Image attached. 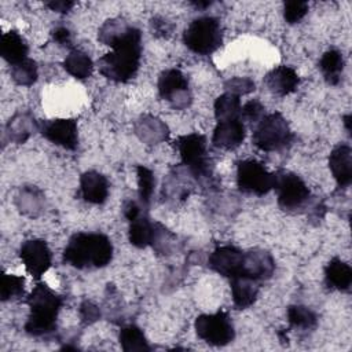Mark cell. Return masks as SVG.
<instances>
[{"mask_svg": "<svg viewBox=\"0 0 352 352\" xmlns=\"http://www.w3.org/2000/svg\"><path fill=\"white\" fill-rule=\"evenodd\" d=\"M113 51L99 58V72L116 82H126L135 77L142 58V33L131 26L128 32L111 45Z\"/></svg>", "mask_w": 352, "mask_h": 352, "instance_id": "6da1fadb", "label": "cell"}, {"mask_svg": "<svg viewBox=\"0 0 352 352\" xmlns=\"http://www.w3.org/2000/svg\"><path fill=\"white\" fill-rule=\"evenodd\" d=\"M111 258L113 243L100 232H77L63 249V261L78 270L103 268Z\"/></svg>", "mask_w": 352, "mask_h": 352, "instance_id": "7a4b0ae2", "label": "cell"}, {"mask_svg": "<svg viewBox=\"0 0 352 352\" xmlns=\"http://www.w3.org/2000/svg\"><path fill=\"white\" fill-rule=\"evenodd\" d=\"M30 308L25 330L33 337H44L56 329L58 314L63 305V298L45 283H37L28 297Z\"/></svg>", "mask_w": 352, "mask_h": 352, "instance_id": "3957f363", "label": "cell"}, {"mask_svg": "<svg viewBox=\"0 0 352 352\" xmlns=\"http://www.w3.org/2000/svg\"><path fill=\"white\" fill-rule=\"evenodd\" d=\"M183 43L190 51L198 55L213 54L223 43L219 19L210 15L195 18L186 28L183 33Z\"/></svg>", "mask_w": 352, "mask_h": 352, "instance_id": "277c9868", "label": "cell"}, {"mask_svg": "<svg viewBox=\"0 0 352 352\" xmlns=\"http://www.w3.org/2000/svg\"><path fill=\"white\" fill-rule=\"evenodd\" d=\"M294 135L287 120L278 111L264 114L253 131V144L263 151H279L287 147Z\"/></svg>", "mask_w": 352, "mask_h": 352, "instance_id": "5b68a950", "label": "cell"}, {"mask_svg": "<svg viewBox=\"0 0 352 352\" xmlns=\"http://www.w3.org/2000/svg\"><path fill=\"white\" fill-rule=\"evenodd\" d=\"M197 336L209 345L224 346L235 338L234 323L226 311L202 314L194 322Z\"/></svg>", "mask_w": 352, "mask_h": 352, "instance_id": "8992f818", "label": "cell"}, {"mask_svg": "<svg viewBox=\"0 0 352 352\" xmlns=\"http://www.w3.org/2000/svg\"><path fill=\"white\" fill-rule=\"evenodd\" d=\"M176 147L183 164L197 177H206L210 173L206 138L198 132L179 136Z\"/></svg>", "mask_w": 352, "mask_h": 352, "instance_id": "52a82bcc", "label": "cell"}, {"mask_svg": "<svg viewBox=\"0 0 352 352\" xmlns=\"http://www.w3.org/2000/svg\"><path fill=\"white\" fill-rule=\"evenodd\" d=\"M236 184L242 192L261 197L275 187V173L256 160H242L236 164Z\"/></svg>", "mask_w": 352, "mask_h": 352, "instance_id": "ba28073f", "label": "cell"}, {"mask_svg": "<svg viewBox=\"0 0 352 352\" xmlns=\"http://www.w3.org/2000/svg\"><path fill=\"white\" fill-rule=\"evenodd\" d=\"M274 188L278 194V205L283 210H297L302 208L311 197L305 182L298 175L289 170H278L275 173Z\"/></svg>", "mask_w": 352, "mask_h": 352, "instance_id": "9c48e42d", "label": "cell"}, {"mask_svg": "<svg viewBox=\"0 0 352 352\" xmlns=\"http://www.w3.org/2000/svg\"><path fill=\"white\" fill-rule=\"evenodd\" d=\"M158 94L176 110H183L188 107L192 100L188 80L177 69H168L160 74Z\"/></svg>", "mask_w": 352, "mask_h": 352, "instance_id": "30bf717a", "label": "cell"}, {"mask_svg": "<svg viewBox=\"0 0 352 352\" xmlns=\"http://www.w3.org/2000/svg\"><path fill=\"white\" fill-rule=\"evenodd\" d=\"M37 126L40 133L51 143L66 150H76L78 144V128L74 118L43 120Z\"/></svg>", "mask_w": 352, "mask_h": 352, "instance_id": "8fae6325", "label": "cell"}, {"mask_svg": "<svg viewBox=\"0 0 352 352\" xmlns=\"http://www.w3.org/2000/svg\"><path fill=\"white\" fill-rule=\"evenodd\" d=\"M19 257L26 271L34 278L40 279L51 267L52 253L43 239H28L19 248Z\"/></svg>", "mask_w": 352, "mask_h": 352, "instance_id": "7c38bea8", "label": "cell"}, {"mask_svg": "<svg viewBox=\"0 0 352 352\" xmlns=\"http://www.w3.org/2000/svg\"><path fill=\"white\" fill-rule=\"evenodd\" d=\"M243 258H245L243 250L231 245H223V246H217L210 253L208 265L212 271L217 272L219 275L231 279L242 274Z\"/></svg>", "mask_w": 352, "mask_h": 352, "instance_id": "4fadbf2b", "label": "cell"}, {"mask_svg": "<svg viewBox=\"0 0 352 352\" xmlns=\"http://www.w3.org/2000/svg\"><path fill=\"white\" fill-rule=\"evenodd\" d=\"M245 136V125L241 118L217 121L213 131L212 143L214 147L221 150H234L242 144Z\"/></svg>", "mask_w": 352, "mask_h": 352, "instance_id": "5bb4252c", "label": "cell"}, {"mask_svg": "<svg viewBox=\"0 0 352 352\" xmlns=\"http://www.w3.org/2000/svg\"><path fill=\"white\" fill-rule=\"evenodd\" d=\"M275 271V261L272 256L263 249H252L245 252L242 274L257 282L270 279Z\"/></svg>", "mask_w": 352, "mask_h": 352, "instance_id": "9a60e30c", "label": "cell"}, {"mask_svg": "<svg viewBox=\"0 0 352 352\" xmlns=\"http://www.w3.org/2000/svg\"><path fill=\"white\" fill-rule=\"evenodd\" d=\"M268 91L276 96H286L294 92L300 84V77L292 66L279 65L264 76Z\"/></svg>", "mask_w": 352, "mask_h": 352, "instance_id": "2e32d148", "label": "cell"}, {"mask_svg": "<svg viewBox=\"0 0 352 352\" xmlns=\"http://www.w3.org/2000/svg\"><path fill=\"white\" fill-rule=\"evenodd\" d=\"M78 195L89 204L100 205L109 197V180L96 170H87L80 176Z\"/></svg>", "mask_w": 352, "mask_h": 352, "instance_id": "e0dca14e", "label": "cell"}, {"mask_svg": "<svg viewBox=\"0 0 352 352\" xmlns=\"http://www.w3.org/2000/svg\"><path fill=\"white\" fill-rule=\"evenodd\" d=\"M329 168L337 186L345 188L352 182V148L346 143L336 146L329 157Z\"/></svg>", "mask_w": 352, "mask_h": 352, "instance_id": "ac0fdd59", "label": "cell"}, {"mask_svg": "<svg viewBox=\"0 0 352 352\" xmlns=\"http://www.w3.org/2000/svg\"><path fill=\"white\" fill-rule=\"evenodd\" d=\"M230 283H231L232 302L235 308L246 309L254 304L258 294L260 282L245 275H238L235 278H231Z\"/></svg>", "mask_w": 352, "mask_h": 352, "instance_id": "d6986e66", "label": "cell"}, {"mask_svg": "<svg viewBox=\"0 0 352 352\" xmlns=\"http://www.w3.org/2000/svg\"><path fill=\"white\" fill-rule=\"evenodd\" d=\"M324 282L330 289L349 292L352 285V268L344 260L334 257L324 267Z\"/></svg>", "mask_w": 352, "mask_h": 352, "instance_id": "ffe728a7", "label": "cell"}, {"mask_svg": "<svg viewBox=\"0 0 352 352\" xmlns=\"http://www.w3.org/2000/svg\"><path fill=\"white\" fill-rule=\"evenodd\" d=\"M29 47L25 38L15 30L4 33L0 38V55L11 66L28 59Z\"/></svg>", "mask_w": 352, "mask_h": 352, "instance_id": "44dd1931", "label": "cell"}, {"mask_svg": "<svg viewBox=\"0 0 352 352\" xmlns=\"http://www.w3.org/2000/svg\"><path fill=\"white\" fill-rule=\"evenodd\" d=\"M157 228H158V223L150 221V219L146 214H140L139 217L131 220L129 231H128V238L131 245L139 249L153 245L155 239Z\"/></svg>", "mask_w": 352, "mask_h": 352, "instance_id": "7402d4cb", "label": "cell"}, {"mask_svg": "<svg viewBox=\"0 0 352 352\" xmlns=\"http://www.w3.org/2000/svg\"><path fill=\"white\" fill-rule=\"evenodd\" d=\"M344 56L341 51L336 48H331L322 55L319 60V69L329 85L340 84L344 72Z\"/></svg>", "mask_w": 352, "mask_h": 352, "instance_id": "603a6c76", "label": "cell"}, {"mask_svg": "<svg viewBox=\"0 0 352 352\" xmlns=\"http://www.w3.org/2000/svg\"><path fill=\"white\" fill-rule=\"evenodd\" d=\"M63 69L77 80H85L92 74L94 63L88 54L81 50H72L63 59Z\"/></svg>", "mask_w": 352, "mask_h": 352, "instance_id": "cb8c5ba5", "label": "cell"}, {"mask_svg": "<svg viewBox=\"0 0 352 352\" xmlns=\"http://www.w3.org/2000/svg\"><path fill=\"white\" fill-rule=\"evenodd\" d=\"M241 107L239 96L226 92L214 100V117L217 121L241 118Z\"/></svg>", "mask_w": 352, "mask_h": 352, "instance_id": "d4e9b609", "label": "cell"}, {"mask_svg": "<svg viewBox=\"0 0 352 352\" xmlns=\"http://www.w3.org/2000/svg\"><path fill=\"white\" fill-rule=\"evenodd\" d=\"M120 345L125 352H132V351H150V345L143 334V331L135 326V324H128L120 330L118 334Z\"/></svg>", "mask_w": 352, "mask_h": 352, "instance_id": "484cf974", "label": "cell"}, {"mask_svg": "<svg viewBox=\"0 0 352 352\" xmlns=\"http://www.w3.org/2000/svg\"><path fill=\"white\" fill-rule=\"evenodd\" d=\"M287 322L293 329L312 330L318 324L316 314L304 305H290L286 311Z\"/></svg>", "mask_w": 352, "mask_h": 352, "instance_id": "4316f807", "label": "cell"}, {"mask_svg": "<svg viewBox=\"0 0 352 352\" xmlns=\"http://www.w3.org/2000/svg\"><path fill=\"white\" fill-rule=\"evenodd\" d=\"M132 25H129L128 22H125L121 18H113L106 21L102 28L99 29V34L98 38L99 41H102L104 45L111 47L117 40H120L131 28Z\"/></svg>", "mask_w": 352, "mask_h": 352, "instance_id": "83f0119b", "label": "cell"}, {"mask_svg": "<svg viewBox=\"0 0 352 352\" xmlns=\"http://www.w3.org/2000/svg\"><path fill=\"white\" fill-rule=\"evenodd\" d=\"M136 176H138V194H139L140 204L143 206H148L153 192H154V186H155L154 173L147 166L138 165Z\"/></svg>", "mask_w": 352, "mask_h": 352, "instance_id": "f1b7e54d", "label": "cell"}, {"mask_svg": "<svg viewBox=\"0 0 352 352\" xmlns=\"http://www.w3.org/2000/svg\"><path fill=\"white\" fill-rule=\"evenodd\" d=\"M25 290V278L14 274H1L0 279V300L8 301L18 298L23 294Z\"/></svg>", "mask_w": 352, "mask_h": 352, "instance_id": "f546056e", "label": "cell"}, {"mask_svg": "<svg viewBox=\"0 0 352 352\" xmlns=\"http://www.w3.org/2000/svg\"><path fill=\"white\" fill-rule=\"evenodd\" d=\"M38 76L37 72V65L33 59H25L21 63H16L11 66V78L15 81L18 85L29 87L33 82H36Z\"/></svg>", "mask_w": 352, "mask_h": 352, "instance_id": "4dcf8cb0", "label": "cell"}, {"mask_svg": "<svg viewBox=\"0 0 352 352\" xmlns=\"http://www.w3.org/2000/svg\"><path fill=\"white\" fill-rule=\"evenodd\" d=\"M308 12V4L305 1H286L283 6V18L289 25L300 22Z\"/></svg>", "mask_w": 352, "mask_h": 352, "instance_id": "1f68e13d", "label": "cell"}, {"mask_svg": "<svg viewBox=\"0 0 352 352\" xmlns=\"http://www.w3.org/2000/svg\"><path fill=\"white\" fill-rule=\"evenodd\" d=\"M254 87H256L254 81L250 80L249 77H234L224 82V88L227 89V92L234 94L236 96L246 95L254 91Z\"/></svg>", "mask_w": 352, "mask_h": 352, "instance_id": "d6a6232c", "label": "cell"}, {"mask_svg": "<svg viewBox=\"0 0 352 352\" xmlns=\"http://www.w3.org/2000/svg\"><path fill=\"white\" fill-rule=\"evenodd\" d=\"M264 106L258 99H252L241 107V118L249 122H258L264 116Z\"/></svg>", "mask_w": 352, "mask_h": 352, "instance_id": "836d02e7", "label": "cell"}, {"mask_svg": "<svg viewBox=\"0 0 352 352\" xmlns=\"http://www.w3.org/2000/svg\"><path fill=\"white\" fill-rule=\"evenodd\" d=\"M150 29L157 37H169L175 29V25L162 16H154L150 22Z\"/></svg>", "mask_w": 352, "mask_h": 352, "instance_id": "e575fe53", "label": "cell"}, {"mask_svg": "<svg viewBox=\"0 0 352 352\" xmlns=\"http://www.w3.org/2000/svg\"><path fill=\"white\" fill-rule=\"evenodd\" d=\"M80 316H81L82 323L91 324V323L96 322L100 318V311H99V308L94 302L84 301L80 305Z\"/></svg>", "mask_w": 352, "mask_h": 352, "instance_id": "d590c367", "label": "cell"}, {"mask_svg": "<svg viewBox=\"0 0 352 352\" xmlns=\"http://www.w3.org/2000/svg\"><path fill=\"white\" fill-rule=\"evenodd\" d=\"M51 36H52V40L59 45H63V47L72 45V33L66 26H56L55 29H52Z\"/></svg>", "mask_w": 352, "mask_h": 352, "instance_id": "8d00e7d4", "label": "cell"}, {"mask_svg": "<svg viewBox=\"0 0 352 352\" xmlns=\"http://www.w3.org/2000/svg\"><path fill=\"white\" fill-rule=\"evenodd\" d=\"M74 1H65V0H52V1H47L45 6L55 12H60V14H66L69 12L73 7H74Z\"/></svg>", "mask_w": 352, "mask_h": 352, "instance_id": "74e56055", "label": "cell"}, {"mask_svg": "<svg viewBox=\"0 0 352 352\" xmlns=\"http://www.w3.org/2000/svg\"><path fill=\"white\" fill-rule=\"evenodd\" d=\"M142 214V208L135 201H126L124 205V216L128 219V221L139 217Z\"/></svg>", "mask_w": 352, "mask_h": 352, "instance_id": "f35d334b", "label": "cell"}, {"mask_svg": "<svg viewBox=\"0 0 352 352\" xmlns=\"http://www.w3.org/2000/svg\"><path fill=\"white\" fill-rule=\"evenodd\" d=\"M191 4H192L194 7H197V8H201V10H204V8L209 7V6L212 4V1H192Z\"/></svg>", "mask_w": 352, "mask_h": 352, "instance_id": "ab89813d", "label": "cell"}, {"mask_svg": "<svg viewBox=\"0 0 352 352\" xmlns=\"http://www.w3.org/2000/svg\"><path fill=\"white\" fill-rule=\"evenodd\" d=\"M344 125H345V128H346V131H348V133H351V114H346V116H344Z\"/></svg>", "mask_w": 352, "mask_h": 352, "instance_id": "60d3db41", "label": "cell"}]
</instances>
